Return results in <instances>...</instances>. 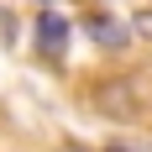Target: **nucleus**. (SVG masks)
<instances>
[{"label":"nucleus","instance_id":"obj_1","mask_svg":"<svg viewBox=\"0 0 152 152\" xmlns=\"http://www.w3.org/2000/svg\"><path fill=\"white\" fill-rule=\"evenodd\" d=\"M68 37H74V26H68L63 11H42L37 16V53L42 58H63L68 53Z\"/></svg>","mask_w":152,"mask_h":152},{"label":"nucleus","instance_id":"obj_3","mask_svg":"<svg viewBox=\"0 0 152 152\" xmlns=\"http://www.w3.org/2000/svg\"><path fill=\"white\" fill-rule=\"evenodd\" d=\"M0 42H11V16H5V5H0Z\"/></svg>","mask_w":152,"mask_h":152},{"label":"nucleus","instance_id":"obj_2","mask_svg":"<svg viewBox=\"0 0 152 152\" xmlns=\"http://www.w3.org/2000/svg\"><path fill=\"white\" fill-rule=\"evenodd\" d=\"M89 37H94L100 47H121V42H126V26L110 21V16H94V21H89Z\"/></svg>","mask_w":152,"mask_h":152},{"label":"nucleus","instance_id":"obj_4","mask_svg":"<svg viewBox=\"0 0 152 152\" xmlns=\"http://www.w3.org/2000/svg\"><path fill=\"white\" fill-rule=\"evenodd\" d=\"M110 152H131V147H110Z\"/></svg>","mask_w":152,"mask_h":152}]
</instances>
